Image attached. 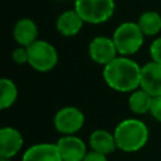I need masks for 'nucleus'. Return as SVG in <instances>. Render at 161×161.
<instances>
[{"instance_id": "nucleus-19", "label": "nucleus", "mask_w": 161, "mask_h": 161, "mask_svg": "<svg viewBox=\"0 0 161 161\" xmlns=\"http://www.w3.org/2000/svg\"><path fill=\"white\" fill-rule=\"evenodd\" d=\"M150 57L155 63L161 64V36H156L150 45Z\"/></svg>"}, {"instance_id": "nucleus-4", "label": "nucleus", "mask_w": 161, "mask_h": 161, "mask_svg": "<svg viewBox=\"0 0 161 161\" xmlns=\"http://www.w3.org/2000/svg\"><path fill=\"white\" fill-rule=\"evenodd\" d=\"M74 9L87 24H103L108 21L116 10L114 0H75Z\"/></svg>"}, {"instance_id": "nucleus-9", "label": "nucleus", "mask_w": 161, "mask_h": 161, "mask_svg": "<svg viewBox=\"0 0 161 161\" xmlns=\"http://www.w3.org/2000/svg\"><path fill=\"white\" fill-rule=\"evenodd\" d=\"M24 145V138L20 131L11 126L1 127L0 130V157L13 158L16 156Z\"/></svg>"}, {"instance_id": "nucleus-23", "label": "nucleus", "mask_w": 161, "mask_h": 161, "mask_svg": "<svg viewBox=\"0 0 161 161\" xmlns=\"http://www.w3.org/2000/svg\"><path fill=\"white\" fill-rule=\"evenodd\" d=\"M74 1H75V0H74Z\"/></svg>"}, {"instance_id": "nucleus-11", "label": "nucleus", "mask_w": 161, "mask_h": 161, "mask_svg": "<svg viewBox=\"0 0 161 161\" xmlns=\"http://www.w3.org/2000/svg\"><path fill=\"white\" fill-rule=\"evenodd\" d=\"M39 29L36 23L30 18L19 19L13 29V36L18 45L29 47L38 40Z\"/></svg>"}, {"instance_id": "nucleus-17", "label": "nucleus", "mask_w": 161, "mask_h": 161, "mask_svg": "<svg viewBox=\"0 0 161 161\" xmlns=\"http://www.w3.org/2000/svg\"><path fill=\"white\" fill-rule=\"evenodd\" d=\"M18 87L10 78H1L0 80V108H10L18 99Z\"/></svg>"}, {"instance_id": "nucleus-12", "label": "nucleus", "mask_w": 161, "mask_h": 161, "mask_svg": "<svg viewBox=\"0 0 161 161\" xmlns=\"http://www.w3.org/2000/svg\"><path fill=\"white\" fill-rule=\"evenodd\" d=\"M21 161H63L55 143L39 142L26 148Z\"/></svg>"}, {"instance_id": "nucleus-18", "label": "nucleus", "mask_w": 161, "mask_h": 161, "mask_svg": "<svg viewBox=\"0 0 161 161\" xmlns=\"http://www.w3.org/2000/svg\"><path fill=\"white\" fill-rule=\"evenodd\" d=\"M11 58L14 60V63L16 64H28V47H21V45H18L13 53H11Z\"/></svg>"}, {"instance_id": "nucleus-8", "label": "nucleus", "mask_w": 161, "mask_h": 161, "mask_svg": "<svg viewBox=\"0 0 161 161\" xmlns=\"http://www.w3.org/2000/svg\"><path fill=\"white\" fill-rule=\"evenodd\" d=\"M55 145L63 161H83L88 152L86 142L75 135L62 136Z\"/></svg>"}, {"instance_id": "nucleus-2", "label": "nucleus", "mask_w": 161, "mask_h": 161, "mask_svg": "<svg viewBox=\"0 0 161 161\" xmlns=\"http://www.w3.org/2000/svg\"><path fill=\"white\" fill-rule=\"evenodd\" d=\"M117 148L132 153L145 147L148 141V127L138 118H126L121 121L113 130Z\"/></svg>"}, {"instance_id": "nucleus-14", "label": "nucleus", "mask_w": 161, "mask_h": 161, "mask_svg": "<svg viewBox=\"0 0 161 161\" xmlns=\"http://www.w3.org/2000/svg\"><path fill=\"white\" fill-rule=\"evenodd\" d=\"M88 146L92 151H97L107 156L113 153L117 150V143H116L113 132H109L103 128L94 130L89 135Z\"/></svg>"}, {"instance_id": "nucleus-20", "label": "nucleus", "mask_w": 161, "mask_h": 161, "mask_svg": "<svg viewBox=\"0 0 161 161\" xmlns=\"http://www.w3.org/2000/svg\"><path fill=\"white\" fill-rule=\"evenodd\" d=\"M150 113H151V116H152L156 121L161 122V96H158V97H153V99H152V104H151V109H150Z\"/></svg>"}, {"instance_id": "nucleus-22", "label": "nucleus", "mask_w": 161, "mask_h": 161, "mask_svg": "<svg viewBox=\"0 0 161 161\" xmlns=\"http://www.w3.org/2000/svg\"><path fill=\"white\" fill-rule=\"evenodd\" d=\"M0 161H11V158H4V157H0Z\"/></svg>"}, {"instance_id": "nucleus-1", "label": "nucleus", "mask_w": 161, "mask_h": 161, "mask_svg": "<svg viewBox=\"0 0 161 161\" xmlns=\"http://www.w3.org/2000/svg\"><path fill=\"white\" fill-rule=\"evenodd\" d=\"M141 68L131 57L118 55L103 67L102 75L111 89L121 93H131L140 88Z\"/></svg>"}, {"instance_id": "nucleus-16", "label": "nucleus", "mask_w": 161, "mask_h": 161, "mask_svg": "<svg viewBox=\"0 0 161 161\" xmlns=\"http://www.w3.org/2000/svg\"><path fill=\"white\" fill-rule=\"evenodd\" d=\"M152 99H153L152 96H150L146 91L138 88V89H136V91H133V92L130 93V97H128V107H130V109L135 114L142 116V114L150 113Z\"/></svg>"}, {"instance_id": "nucleus-10", "label": "nucleus", "mask_w": 161, "mask_h": 161, "mask_svg": "<svg viewBox=\"0 0 161 161\" xmlns=\"http://www.w3.org/2000/svg\"><path fill=\"white\" fill-rule=\"evenodd\" d=\"M140 88L152 97L161 96V64L151 60L142 65Z\"/></svg>"}, {"instance_id": "nucleus-15", "label": "nucleus", "mask_w": 161, "mask_h": 161, "mask_svg": "<svg viewBox=\"0 0 161 161\" xmlns=\"http://www.w3.org/2000/svg\"><path fill=\"white\" fill-rule=\"evenodd\" d=\"M137 24L145 36H156L161 31V15L155 10L143 11L138 16Z\"/></svg>"}, {"instance_id": "nucleus-5", "label": "nucleus", "mask_w": 161, "mask_h": 161, "mask_svg": "<svg viewBox=\"0 0 161 161\" xmlns=\"http://www.w3.org/2000/svg\"><path fill=\"white\" fill-rule=\"evenodd\" d=\"M28 64L36 72L47 73L58 64V52L55 47L44 39H38L28 47Z\"/></svg>"}, {"instance_id": "nucleus-3", "label": "nucleus", "mask_w": 161, "mask_h": 161, "mask_svg": "<svg viewBox=\"0 0 161 161\" xmlns=\"http://www.w3.org/2000/svg\"><path fill=\"white\" fill-rule=\"evenodd\" d=\"M112 39L119 55L131 57L142 48L145 34L137 21H123L114 29Z\"/></svg>"}, {"instance_id": "nucleus-6", "label": "nucleus", "mask_w": 161, "mask_h": 161, "mask_svg": "<svg viewBox=\"0 0 161 161\" xmlns=\"http://www.w3.org/2000/svg\"><path fill=\"white\" fill-rule=\"evenodd\" d=\"M86 117L84 113L74 106H65L57 111L53 118L54 128L62 135H75L82 130Z\"/></svg>"}, {"instance_id": "nucleus-21", "label": "nucleus", "mask_w": 161, "mask_h": 161, "mask_svg": "<svg viewBox=\"0 0 161 161\" xmlns=\"http://www.w3.org/2000/svg\"><path fill=\"white\" fill-rule=\"evenodd\" d=\"M83 161H108V156L104 155V153H101V152L89 150L87 152V155L84 156Z\"/></svg>"}, {"instance_id": "nucleus-13", "label": "nucleus", "mask_w": 161, "mask_h": 161, "mask_svg": "<svg viewBox=\"0 0 161 161\" xmlns=\"http://www.w3.org/2000/svg\"><path fill=\"white\" fill-rule=\"evenodd\" d=\"M84 25L83 19L75 11V9H69L60 13L55 20V29L63 36H74L77 35Z\"/></svg>"}, {"instance_id": "nucleus-7", "label": "nucleus", "mask_w": 161, "mask_h": 161, "mask_svg": "<svg viewBox=\"0 0 161 161\" xmlns=\"http://www.w3.org/2000/svg\"><path fill=\"white\" fill-rule=\"evenodd\" d=\"M88 55L91 60L99 65H107L119 54L112 36L97 35L88 44Z\"/></svg>"}]
</instances>
